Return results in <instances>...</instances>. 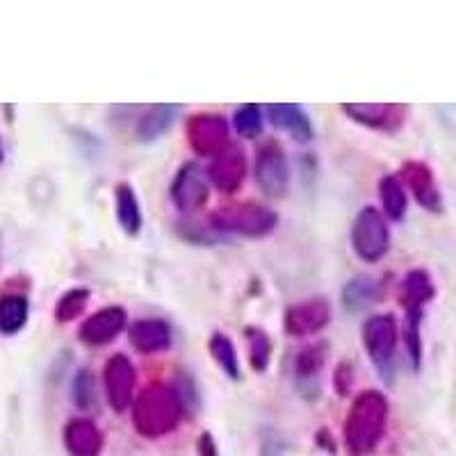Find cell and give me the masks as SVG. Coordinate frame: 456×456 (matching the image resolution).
Wrapping results in <instances>:
<instances>
[{
  "mask_svg": "<svg viewBox=\"0 0 456 456\" xmlns=\"http://www.w3.org/2000/svg\"><path fill=\"white\" fill-rule=\"evenodd\" d=\"M363 345L384 381H393L395 347H397V327L393 315L370 317L363 324Z\"/></svg>",
  "mask_w": 456,
  "mask_h": 456,
  "instance_id": "5b68a950",
  "label": "cell"
},
{
  "mask_svg": "<svg viewBox=\"0 0 456 456\" xmlns=\"http://www.w3.org/2000/svg\"><path fill=\"white\" fill-rule=\"evenodd\" d=\"M73 399L80 409H89L96 402V393H94V379L87 370H80L76 381H73Z\"/></svg>",
  "mask_w": 456,
  "mask_h": 456,
  "instance_id": "f546056e",
  "label": "cell"
},
{
  "mask_svg": "<svg viewBox=\"0 0 456 456\" xmlns=\"http://www.w3.org/2000/svg\"><path fill=\"white\" fill-rule=\"evenodd\" d=\"M342 112H347L358 124L370 126L377 130H397L404 121V108L388 103H352L342 105Z\"/></svg>",
  "mask_w": 456,
  "mask_h": 456,
  "instance_id": "4fadbf2b",
  "label": "cell"
},
{
  "mask_svg": "<svg viewBox=\"0 0 456 456\" xmlns=\"http://www.w3.org/2000/svg\"><path fill=\"white\" fill-rule=\"evenodd\" d=\"M379 295H381V288H379L377 281L370 279V276H356L347 283V288L342 292V299H345L347 311H363L379 299Z\"/></svg>",
  "mask_w": 456,
  "mask_h": 456,
  "instance_id": "7402d4cb",
  "label": "cell"
},
{
  "mask_svg": "<svg viewBox=\"0 0 456 456\" xmlns=\"http://www.w3.org/2000/svg\"><path fill=\"white\" fill-rule=\"evenodd\" d=\"M114 206H117V219L128 235H137L142 228V210L137 203L135 190L126 183L114 190Z\"/></svg>",
  "mask_w": 456,
  "mask_h": 456,
  "instance_id": "ffe728a7",
  "label": "cell"
},
{
  "mask_svg": "<svg viewBox=\"0 0 456 456\" xmlns=\"http://www.w3.org/2000/svg\"><path fill=\"white\" fill-rule=\"evenodd\" d=\"M126 311L119 306H110L103 311L94 313L89 320L83 322L80 327V340L89 347H101V345H108L114 336H119L126 327Z\"/></svg>",
  "mask_w": 456,
  "mask_h": 456,
  "instance_id": "8fae6325",
  "label": "cell"
},
{
  "mask_svg": "<svg viewBox=\"0 0 456 456\" xmlns=\"http://www.w3.org/2000/svg\"><path fill=\"white\" fill-rule=\"evenodd\" d=\"M379 194L384 203L386 217L393 222H402L406 215V187L397 176H386L379 183Z\"/></svg>",
  "mask_w": 456,
  "mask_h": 456,
  "instance_id": "603a6c76",
  "label": "cell"
},
{
  "mask_svg": "<svg viewBox=\"0 0 456 456\" xmlns=\"http://www.w3.org/2000/svg\"><path fill=\"white\" fill-rule=\"evenodd\" d=\"M324 358H327V347H324V345H311V347L304 349V352L297 356V377H299L301 381L317 377L322 365H324Z\"/></svg>",
  "mask_w": 456,
  "mask_h": 456,
  "instance_id": "83f0119b",
  "label": "cell"
},
{
  "mask_svg": "<svg viewBox=\"0 0 456 456\" xmlns=\"http://www.w3.org/2000/svg\"><path fill=\"white\" fill-rule=\"evenodd\" d=\"M331 308L324 299H308L285 313V331L290 336H313L329 324Z\"/></svg>",
  "mask_w": 456,
  "mask_h": 456,
  "instance_id": "30bf717a",
  "label": "cell"
},
{
  "mask_svg": "<svg viewBox=\"0 0 456 456\" xmlns=\"http://www.w3.org/2000/svg\"><path fill=\"white\" fill-rule=\"evenodd\" d=\"M434 281L425 270L409 272L402 281V288H399V301L406 311H422V306L434 299Z\"/></svg>",
  "mask_w": 456,
  "mask_h": 456,
  "instance_id": "ac0fdd59",
  "label": "cell"
},
{
  "mask_svg": "<svg viewBox=\"0 0 456 456\" xmlns=\"http://www.w3.org/2000/svg\"><path fill=\"white\" fill-rule=\"evenodd\" d=\"M247 336H249L251 368H254L256 372H265L272 358L270 338H267V333L265 331H260V329H247Z\"/></svg>",
  "mask_w": 456,
  "mask_h": 456,
  "instance_id": "484cf974",
  "label": "cell"
},
{
  "mask_svg": "<svg viewBox=\"0 0 456 456\" xmlns=\"http://www.w3.org/2000/svg\"><path fill=\"white\" fill-rule=\"evenodd\" d=\"M352 247L365 263H377L390 249V231L377 208H363L352 226Z\"/></svg>",
  "mask_w": 456,
  "mask_h": 456,
  "instance_id": "277c9868",
  "label": "cell"
},
{
  "mask_svg": "<svg viewBox=\"0 0 456 456\" xmlns=\"http://www.w3.org/2000/svg\"><path fill=\"white\" fill-rule=\"evenodd\" d=\"M208 176L222 192H235L244 181V156L235 146H228L224 153L213 158Z\"/></svg>",
  "mask_w": 456,
  "mask_h": 456,
  "instance_id": "5bb4252c",
  "label": "cell"
},
{
  "mask_svg": "<svg viewBox=\"0 0 456 456\" xmlns=\"http://www.w3.org/2000/svg\"><path fill=\"white\" fill-rule=\"evenodd\" d=\"M199 454L201 456H217V447L213 443V436L210 434H203L199 438Z\"/></svg>",
  "mask_w": 456,
  "mask_h": 456,
  "instance_id": "4dcf8cb0",
  "label": "cell"
},
{
  "mask_svg": "<svg viewBox=\"0 0 456 456\" xmlns=\"http://www.w3.org/2000/svg\"><path fill=\"white\" fill-rule=\"evenodd\" d=\"M64 445L71 456H99L103 450V436L92 420L76 418L64 427Z\"/></svg>",
  "mask_w": 456,
  "mask_h": 456,
  "instance_id": "9a60e30c",
  "label": "cell"
},
{
  "mask_svg": "<svg viewBox=\"0 0 456 456\" xmlns=\"http://www.w3.org/2000/svg\"><path fill=\"white\" fill-rule=\"evenodd\" d=\"M133 388H135V368L124 354H117L105 365V393L114 411L124 413L133 404Z\"/></svg>",
  "mask_w": 456,
  "mask_h": 456,
  "instance_id": "9c48e42d",
  "label": "cell"
},
{
  "mask_svg": "<svg viewBox=\"0 0 456 456\" xmlns=\"http://www.w3.org/2000/svg\"><path fill=\"white\" fill-rule=\"evenodd\" d=\"M256 176L260 187L267 197H283L290 187V167L285 158L283 149L276 144H265L258 151V162H256Z\"/></svg>",
  "mask_w": 456,
  "mask_h": 456,
  "instance_id": "8992f818",
  "label": "cell"
},
{
  "mask_svg": "<svg viewBox=\"0 0 456 456\" xmlns=\"http://www.w3.org/2000/svg\"><path fill=\"white\" fill-rule=\"evenodd\" d=\"M130 345L142 354L165 352L171 345V331L162 320H137L130 327Z\"/></svg>",
  "mask_w": 456,
  "mask_h": 456,
  "instance_id": "2e32d148",
  "label": "cell"
},
{
  "mask_svg": "<svg viewBox=\"0 0 456 456\" xmlns=\"http://www.w3.org/2000/svg\"><path fill=\"white\" fill-rule=\"evenodd\" d=\"M87 301H89V290H85V288H73V290H69L67 295H62V299L57 301V306H55L57 322L76 320V317L85 311Z\"/></svg>",
  "mask_w": 456,
  "mask_h": 456,
  "instance_id": "4316f807",
  "label": "cell"
},
{
  "mask_svg": "<svg viewBox=\"0 0 456 456\" xmlns=\"http://www.w3.org/2000/svg\"><path fill=\"white\" fill-rule=\"evenodd\" d=\"M178 110H181L178 105H153L140 121V128H137L140 140H158L174 124Z\"/></svg>",
  "mask_w": 456,
  "mask_h": 456,
  "instance_id": "44dd1931",
  "label": "cell"
},
{
  "mask_svg": "<svg viewBox=\"0 0 456 456\" xmlns=\"http://www.w3.org/2000/svg\"><path fill=\"white\" fill-rule=\"evenodd\" d=\"M30 317V301L26 295L10 292V295H0V333L3 336H16L23 331Z\"/></svg>",
  "mask_w": 456,
  "mask_h": 456,
  "instance_id": "d6986e66",
  "label": "cell"
},
{
  "mask_svg": "<svg viewBox=\"0 0 456 456\" xmlns=\"http://www.w3.org/2000/svg\"><path fill=\"white\" fill-rule=\"evenodd\" d=\"M187 137L190 144L201 156H219L231 146L228 142V126L222 117L217 114H199L192 117L190 126H187Z\"/></svg>",
  "mask_w": 456,
  "mask_h": 456,
  "instance_id": "52a82bcc",
  "label": "cell"
},
{
  "mask_svg": "<svg viewBox=\"0 0 456 456\" xmlns=\"http://www.w3.org/2000/svg\"><path fill=\"white\" fill-rule=\"evenodd\" d=\"M235 128L244 137H258L263 133V117L258 105H242L235 112Z\"/></svg>",
  "mask_w": 456,
  "mask_h": 456,
  "instance_id": "f1b7e54d",
  "label": "cell"
},
{
  "mask_svg": "<svg viewBox=\"0 0 456 456\" xmlns=\"http://www.w3.org/2000/svg\"><path fill=\"white\" fill-rule=\"evenodd\" d=\"M213 224L219 231L238 233L244 238H263L270 235L279 224V215L260 203H240V206L219 208L213 215Z\"/></svg>",
  "mask_w": 456,
  "mask_h": 456,
  "instance_id": "3957f363",
  "label": "cell"
},
{
  "mask_svg": "<svg viewBox=\"0 0 456 456\" xmlns=\"http://www.w3.org/2000/svg\"><path fill=\"white\" fill-rule=\"evenodd\" d=\"M208 347H210L215 363L224 370V374L233 379V381H238L240 379L238 352H235L233 342L228 340V336H224V333H215V336L210 338V345H208Z\"/></svg>",
  "mask_w": 456,
  "mask_h": 456,
  "instance_id": "cb8c5ba5",
  "label": "cell"
},
{
  "mask_svg": "<svg viewBox=\"0 0 456 456\" xmlns=\"http://www.w3.org/2000/svg\"><path fill=\"white\" fill-rule=\"evenodd\" d=\"M386 422H388V399L377 390L358 395L345 420L347 450L356 456L374 452L379 441L384 438Z\"/></svg>",
  "mask_w": 456,
  "mask_h": 456,
  "instance_id": "6da1fadb",
  "label": "cell"
},
{
  "mask_svg": "<svg viewBox=\"0 0 456 456\" xmlns=\"http://www.w3.org/2000/svg\"><path fill=\"white\" fill-rule=\"evenodd\" d=\"M267 112H270L272 124H274L276 128H283L285 133H290L295 140H299V142L313 140L311 119H308L306 112H304L299 105H290V103L270 105V108H267Z\"/></svg>",
  "mask_w": 456,
  "mask_h": 456,
  "instance_id": "e0dca14e",
  "label": "cell"
},
{
  "mask_svg": "<svg viewBox=\"0 0 456 456\" xmlns=\"http://www.w3.org/2000/svg\"><path fill=\"white\" fill-rule=\"evenodd\" d=\"M402 178L413 192L415 201L420 203L429 213H441L443 210V197L436 185L434 171L425 165V162H406L402 167Z\"/></svg>",
  "mask_w": 456,
  "mask_h": 456,
  "instance_id": "7c38bea8",
  "label": "cell"
},
{
  "mask_svg": "<svg viewBox=\"0 0 456 456\" xmlns=\"http://www.w3.org/2000/svg\"><path fill=\"white\" fill-rule=\"evenodd\" d=\"M181 415V395L160 384L146 388L133 406V422H135L137 431L142 436H149V438H158L167 431L176 429Z\"/></svg>",
  "mask_w": 456,
  "mask_h": 456,
  "instance_id": "7a4b0ae2",
  "label": "cell"
},
{
  "mask_svg": "<svg viewBox=\"0 0 456 456\" xmlns=\"http://www.w3.org/2000/svg\"><path fill=\"white\" fill-rule=\"evenodd\" d=\"M169 192L174 206L178 210H183V213H192V210H199V208L206 206L208 181L201 167L194 165V162L183 165L176 178H174V183H171Z\"/></svg>",
  "mask_w": 456,
  "mask_h": 456,
  "instance_id": "ba28073f",
  "label": "cell"
},
{
  "mask_svg": "<svg viewBox=\"0 0 456 456\" xmlns=\"http://www.w3.org/2000/svg\"><path fill=\"white\" fill-rule=\"evenodd\" d=\"M422 311H406V324H404V340H406V352L411 356L413 368H420L422 361Z\"/></svg>",
  "mask_w": 456,
  "mask_h": 456,
  "instance_id": "d4e9b609",
  "label": "cell"
},
{
  "mask_svg": "<svg viewBox=\"0 0 456 456\" xmlns=\"http://www.w3.org/2000/svg\"><path fill=\"white\" fill-rule=\"evenodd\" d=\"M0 160H3V144H0Z\"/></svg>",
  "mask_w": 456,
  "mask_h": 456,
  "instance_id": "1f68e13d",
  "label": "cell"
}]
</instances>
